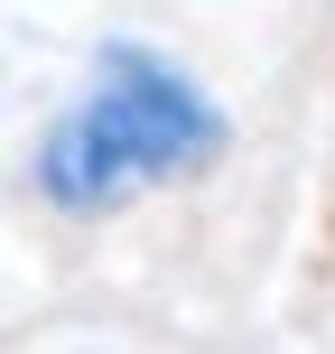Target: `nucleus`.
Wrapping results in <instances>:
<instances>
[{"label":"nucleus","mask_w":335,"mask_h":354,"mask_svg":"<svg viewBox=\"0 0 335 354\" xmlns=\"http://www.w3.org/2000/svg\"><path fill=\"white\" fill-rule=\"evenodd\" d=\"M233 122L186 66H168L140 37H103L84 66V93L37 140V196L56 214H122L131 196L205 177L224 159Z\"/></svg>","instance_id":"nucleus-1"}]
</instances>
